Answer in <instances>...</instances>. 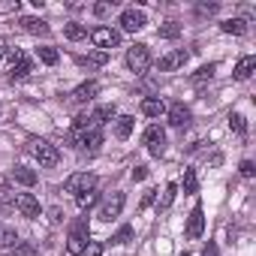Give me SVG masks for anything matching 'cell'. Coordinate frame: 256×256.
Here are the masks:
<instances>
[{
  "label": "cell",
  "instance_id": "1",
  "mask_svg": "<svg viewBox=\"0 0 256 256\" xmlns=\"http://www.w3.org/2000/svg\"><path fill=\"white\" fill-rule=\"evenodd\" d=\"M88 244H90L88 220H76V223H72V229H70V238H66V253H72V256H82Z\"/></svg>",
  "mask_w": 256,
  "mask_h": 256
},
{
  "label": "cell",
  "instance_id": "2",
  "mask_svg": "<svg viewBox=\"0 0 256 256\" xmlns=\"http://www.w3.org/2000/svg\"><path fill=\"white\" fill-rule=\"evenodd\" d=\"M70 139H72V148H78V151H96L100 145H102V130L100 126H88V130H72L70 133Z\"/></svg>",
  "mask_w": 256,
  "mask_h": 256
},
{
  "label": "cell",
  "instance_id": "3",
  "mask_svg": "<svg viewBox=\"0 0 256 256\" xmlns=\"http://www.w3.org/2000/svg\"><path fill=\"white\" fill-rule=\"evenodd\" d=\"M126 66L133 72H145L151 66V48L145 42H136L133 48H126Z\"/></svg>",
  "mask_w": 256,
  "mask_h": 256
},
{
  "label": "cell",
  "instance_id": "4",
  "mask_svg": "<svg viewBox=\"0 0 256 256\" xmlns=\"http://www.w3.org/2000/svg\"><path fill=\"white\" fill-rule=\"evenodd\" d=\"M10 60H12V66H10V82H22V78H28V76L34 72V60H30L24 52L12 48V52H10Z\"/></svg>",
  "mask_w": 256,
  "mask_h": 256
},
{
  "label": "cell",
  "instance_id": "5",
  "mask_svg": "<svg viewBox=\"0 0 256 256\" xmlns=\"http://www.w3.org/2000/svg\"><path fill=\"white\" fill-rule=\"evenodd\" d=\"M64 190L66 193H90V190H96V175H90V172H76V175H70L66 178V184H64Z\"/></svg>",
  "mask_w": 256,
  "mask_h": 256
},
{
  "label": "cell",
  "instance_id": "6",
  "mask_svg": "<svg viewBox=\"0 0 256 256\" xmlns=\"http://www.w3.org/2000/svg\"><path fill=\"white\" fill-rule=\"evenodd\" d=\"M30 145H34L30 151H34V157L40 160V166L52 169V166H58V163H60V151H58L54 145H48V142H42V139H40V142H30Z\"/></svg>",
  "mask_w": 256,
  "mask_h": 256
},
{
  "label": "cell",
  "instance_id": "7",
  "mask_svg": "<svg viewBox=\"0 0 256 256\" xmlns=\"http://www.w3.org/2000/svg\"><path fill=\"white\" fill-rule=\"evenodd\" d=\"M90 42L96 46V52H108V48H114L120 42V34L112 30V28H94L90 30Z\"/></svg>",
  "mask_w": 256,
  "mask_h": 256
},
{
  "label": "cell",
  "instance_id": "8",
  "mask_svg": "<svg viewBox=\"0 0 256 256\" xmlns=\"http://www.w3.org/2000/svg\"><path fill=\"white\" fill-rule=\"evenodd\" d=\"M145 148H148L151 157H160L166 151V133H163V126L151 124L148 130H145Z\"/></svg>",
  "mask_w": 256,
  "mask_h": 256
},
{
  "label": "cell",
  "instance_id": "9",
  "mask_svg": "<svg viewBox=\"0 0 256 256\" xmlns=\"http://www.w3.org/2000/svg\"><path fill=\"white\" fill-rule=\"evenodd\" d=\"M120 211H124V193H112V196L100 205L96 217H100L102 223H112L114 217H120Z\"/></svg>",
  "mask_w": 256,
  "mask_h": 256
},
{
  "label": "cell",
  "instance_id": "10",
  "mask_svg": "<svg viewBox=\"0 0 256 256\" xmlns=\"http://www.w3.org/2000/svg\"><path fill=\"white\" fill-rule=\"evenodd\" d=\"M187 60H190V48H175V52H169V54L160 58L157 70H160V72H172V70H181Z\"/></svg>",
  "mask_w": 256,
  "mask_h": 256
},
{
  "label": "cell",
  "instance_id": "11",
  "mask_svg": "<svg viewBox=\"0 0 256 256\" xmlns=\"http://www.w3.org/2000/svg\"><path fill=\"white\" fill-rule=\"evenodd\" d=\"M145 24H148V18H145L142 10H124V12H120V28H124L126 34H136V30H142Z\"/></svg>",
  "mask_w": 256,
  "mask_h": 256
},
{
  "label": "cell",
  "instance_id": "12",
  "mask_svg": "<svg viewBox=\"0 0 256 256\" xmlns=\"http://www.w3.org/2000/svg\"><path fill=\"white\" fill-rule=\"evenodd\" d=\"M166 118H169V124L172 126H187L190 124V108L184 106V102H172V106H166Z\"/></svg>",
  "mask_w": 256,
  "mask_h": 256
},
{
  "label": "cell",
  "instance_id": "13",
  "mask_svg": "<svg viewBox=\"0 0 256 256\" xmlns=\"http://www.w3.org/2000/svg\"><path fill=\"white\" fill-rule=\"evenodd\" d=\"M16 208H18L24 217H30V220L40 217V202H36L34 193H18V196H16Z\"/></svg>",
  "mask_w": 256,
  "mask_h": 256
},
{
  "label": "cell",
  "instance_id": "14",
  "mask_svg": "<svg viewBox=\"0 0 256 256\" xmlns=\"http://www.w3.org/2000/svg\"><path fill=\"white\" fill-rule=\"evenodd\" d=\"M202 232H205V214H202V208L196 205V208L190 211V220H187V238L196 241V238H202Z\"/></svg>",
  "mask_w": 256,
  "mask_h": 256
},
{
  "label": "cell",
  "instance_id": "15",
  "mask_svg": "<svg viewBox=\"0 0 256 256\" xmlns=\"http://www.w3.org/2000/svg\"><path fill=\"white\" fill-rule=\"evenodd\" d=\"M96 94H100V84L96 82H84V84H78L72 90V102H90Z\"/></svg>",
  "mask_w": 256,
  "mask_h": 256
},
{
  "label": "cell",
  "instance_id": "16",
  "mask_svg": "<svg viewBox=\"0 0 256 256\" xmlns=\"http://www.w3.org/2000/svg\"><path fill=\"white\" fill-rule=\"evenodd\" d=\"M88 118H90V126H102L106 120H112V118H114V102L96 106V108H94V112H90Z\"/></svg>",
  "mask_w": 256,
  "mask_h": 256
},
{
  "label": "cell",
  "instance_id": "17",
  "mask_svg": "<svg viewBox=\"0 0 256 256\" xmlns=\"http://www.w3.org/2000/svg\"><path fill=\"white\" fill-rule=\"evenodd\" d=\"M133 126H136V118H133V114H120V118H114V136H118V139H130Z\"/></svg>",
  "mask_w": 256,
  "mask_h": 256
},
{
  "label": "cell",
  "instance_id": "18",
  "mask_svg": "<svg viewBox=\"0 0 256 256\" xmlns=\"http://www.w3.org/2000/svg\"><path fill=\"white\" fill-rule=\"evenodd\" d=\"M18 24H22V30H28V34H36V36H46V34L52 30V28H48L42 18H34V16H24Z\"/></svg>",
  "mask_w": 256,
  "mask_h": 256
},
{
  "label": "cell",
  "instance_id": "19",
  "mask_svg": "<svg viewBox=\"0 0 256 256\" xmlns=\"http://www.w3.org/2000/svg\"><path fill=\"white\" fill-rule=\"evenodd\" d=\"M142 114L160 118V114H166V102H163L160 96H145V100H142Z\"/></svg>",
  "mask_w": 256,
  "mask_h": 256
},
{
  "label": "cell",
  "instance_id": "20",
  "mask_svg": "<svg viewBox=\"0 0 256 256\" xmlns=\"http://www.w3.org/2000/svg\"><path fill=\"white\" fill-rule=\"evenodd\" d=\"M253 70H256V58H253V54H244V58L235 64V78H238V82H244V78H250V76H253Z\"/></svg>",
  "mask_w": 256,
  "mask_h": 256
},
{
  "label": "cell",
  "instance_id": "21",
  "mask_svg": "<svg viewBox=\"0 0 256 256\" xmlns=\"http://www.w3.org/2000/svg\"><path fill=\"white\" fill-rule=\"evenodd\" d=\"M12 181H18V184H24V187H34V184H36V172L28 169V166H16V169H12Z\"/></svg>",
  "mask_w": 256,
  "mask_h": 256
},
{
  "label": "cell",
  "instance_id": "22",
  "mask_svg": "<svg viewBox=\"0 0 256 256\" xmlns=\"http://www.w3.org/2000/svg\"><path fill=\"white\" fill-rule=\"evenodd\" d=\"M220 28H223V34H232V36H244V34H247V22H244V18H229V22H223Z\"/></svg>",
  "mask_w": 256,
  "mask_h": 256
},
{
  "label": "cell",
  "instance_id": "23",
  "mask_svg": "<svg viewBox=\"0 0 256 256\" xmlns=\"http://www.w3.org/2000/svg\"><path fill=\"white\" fill-rule=\"evenodd\" d=\"M157 34H160L163 40H178V36H181V24H178V22H163V24L157 28Z\"/></svg>",
  "mask_w": 256,
  "mask_h": 256
},
{
  "label": "cell",
  "instance_id": "24",
  "mask_svg": "<svg viewBox=\"0 0 256 256\" xmlns=\"http://www.w3.org/2000/svg\"><path fill=\"white\" fill-rule=\"evenodd\" d=\"M175 196H178V184H166V190H163V199H160V211H169L172 208V202H175Z\"/></svg>",
  "mask_w": 256,
  "mask_h": 256
},
{
  "label": "cell",
  "instance_id": "25",
  "mask_svg": "<svg viewBox=\"0 0 256 256\" xmlns=\"http://www.w3.org/2000/svg\"><path fill=\"white\" fill-rule=\"evenodd\" d=\"M64 36H66V40H72V42H78V40H84V36H88V28H82V24H76V22H72V24H66V28H64Z\"/></svg>",
  "mask_w": 256,
  "mask_h": 256
},
{
  "label": "cell",
  "instance_id": "26",
  "mask_svg": "<svg viewBox=\"0 0 256 256\" xmlns=\"http://www.w3.org/2000/svg\"><path fill=\"white\" fill-rule=\"evenodd\" d=\"M214 72H217V64H205V66H199L190 78L199 84V82H208V78H214Z\"/></svg>",
  "mask_w": 256,
  "mask_h": 256
},
{
  "label": "cell",
  "instance_id": "27",
  "mask_svg": "<svg viewBox=\"0 0 256 256\" xmlns=\"http://www.w3.org/2000/svg\"><path fill=\"white\" fill-rule=\"evenodd\" d=\"M12 256H40V250H36L34 241H18V244L12 247Z\"/></svg>",
  "mask_w": 256,
  "mask_h": 256
},
{
  "label": "cell",
  "instance_id": "28",
  "mask_svg": "<svg viewBox=\"0 0 256 256\" xmlns=\"http://www.w3.org/2000/svg\"><path fill=\"white\" fill-rule=\"evenodd\" d=\"M18 244V235H16V229H10V226H0V247H16Z\"/></svg>",
  "mask_w": 256,
  "mask_h": 256
},
{
  "label": "cell",
  "instance_id": "29",
  "mask_svg": "<svg viewBox=\"0 0 256 256\" xmlns=\"http://www.w3.org/2000/svg\"><path fill=\"white\" fill-rule=\"evenodd\" d=\"M36 54H40V60H42V64H48V66H54V64L60 60V54H58L52 46H42V48H36Z\"/></svg>",
  "mask_w": 256,
  "mask_h": 256
},
{
  "label": "cell",
  "instance_id": "30",
  "mask_svg": "<svg viewBox=\"0 0 256 256\" xmlns=\"http://www.w3.org/2000/svg\"><path fill=\"white\" fill-rule=\"evenodd\" d=\"M184 193H199V178H196V169H184Z\"/></svg>",
  "mask_w": 256,
  "mask_h": 256
},
{
  "label": "cell",
  "instance_id": "31",
  "mask_svg": "<svg viewBox=\"0 0 256 256\" xmlns=\"http://www.w3.org/2000/svg\"><path fill=\"white\" fill-rule=\"evenodd\" d=\"M130 241H133V226H120L112 235V244H130Z\"/></svg>",
  "mask_w": 256,
  "mask_h": 256
},
{
  "label": "cell",
  "instance_id": "32",
  "mask_svg": "<svg viewBox=\"0 0 256 256\" xmlns=\"http://www.w3.org/2000/svg\"><path fill=\"white\" fill-rule=\"evenodd\" d=\"M94 202H96V190H90V193H78V196H76V205H78L82 211H88Z\"/></svg>",
  "mask_w": 256,
  "mask_h": 256
},
{
  "label": "cell",
  "instance_id": "33",
  "mask_svg": "<svg viewBox=\"0 0 256 256\" xmlns=\"http://www.w3.org/2000/svg\"><path fill=\"white\" fill-rule=\"evenodd\" d=\"M229 126H232V130L235 133H247V120H244V114H229Z\"/></svg>",
  "mask_w": 256,
  "mask_h": 256
},
{
  "label": "cell",
  "instance_id": "34",
  "mask_svg": "<svg viewBox=\"0 0 256 256\" xmlns=\"http://www.w3.org/2000/svg\"><path fill=\"white\" fill-rule=\"evenodd\" d=\"M108 60V52H90L88 54V64H96V66H102Z\"/></svg>",
  "mask_w": 256,
  "mask_h": 256
},
{
  "label": "cell",
  "instance_id": "35",
  "mask_svg": "<svg viewBox=\"0 0 256 256\" xmlns=\"http://www.w3.org/2000/svg\"><path fill=\"white\" fill-rule=\"evenodd\" d=\"M82 256H102V244H100V241H90Z\"/></svg>",
  "mask_w": 256,
  "mask_h": 256
},
{
  "label": "cell",
  "instance_id": "36",
  "mask_svg": "<svg viewBox=\"0 0 256 256\" xmlns=\"http://www.w3.org/2000/svg\"><path fill=\"white\" fill-rule=\"evenodd\" d=\"M196 12H199V16H214V12H217V4H199Z\"/></svg>",
  "mask_w": 256,
  "mask_h": 256
},
{
  "label": "cell",
  "instance_id": "37",
  "mask_svg": "<svg viewBox=\"0 0 256 256\" xmlns=\"http://www.w3.org/2000/svg\"><path fill=\"white\" fill-rule=\"evenodd\" d=\"M154 199H157V190H145V196H142V205H139V208L145 211L148 205H154Z\"/></svg>",
  "mask_w": 256,
  "mask_h": 256
},
{
  "label": "cell",
  "instance_id": "38",
  "mask_svg": "<svg viewBox=\"0 0 256 256\" xmlns=\"http://www.w3.org/2000/svg\"><path fill=\"white\" fill-rule=\"evenodd\" d=\"M130 178H133V181H145V178H148V169H145V166H136V169L130 172Z\"/></svg>",
  "mask_w": 256,
  "mask_h": 256
},
{
  "label": "cell",
  "instance_id": "39",
  "mask_svg": "<svg viewBox=\"0 0 256 256\" xmlns=\"http://www.w3.org/2000/svg\"><path fill=\"white\" fill-rule=\"evenodd\" d=\"M238 169H241V175H244V178H253V172H256V169H253V163H250V160H244V163H241V166H238Z\"/></svg>",
  "mask_w": 256,
  "mask_h": 256
},
{
  "label": "cell",
  "instance_id": "40",
  "mask_svg": "<svg viewBox=\"0 0 256 256\" xmlns=\"http://www.w3.org/2000/svg\"><path fill=\"white\" fill-rule=\"evenodd\" d=\"M202 256H220V247H217L214 241H208V247L202 250Z\"/></svg>",
  "mask_w": 256,
  "mask_h": 256
},
{
  "label": "cell",
  "instance_id": "41",
  "mask_svg": "<svg viewBox=\"0 0 256 256\" xmlns=\"http://www.w3.org/2000/svg\"><path fill=\"white\" fill-rule=\"evenodd\" d=\"M94 12H96V16H108V12H112V4H96Z\"/></svg>",
  "mask_w": 256,
  "mask_h": 256
},
{
  "label": "cell",
  "instance_id": "42",
  "mask_svg": "<svg viewBox=\"0 0 256 256\" xmlns=\"http://www.w3.org/2000/svg\"><path fill=\"white\" fill-rule=\"evenodd\" d=\"M6 52H10V42H6L4 36H0V60H4V54H6Z\"/></svg>",
  "mask_w": 256,
  "mask_h": 256
},
{
  "label": "cell",
  "instance_id": "43",
  "mask_svg": "<svg viewBox=\"0 0 256 256\" xmlns=\"http://www.w3.org/2000/svg\"><path fill=\"white\" fill-rule=\"evenodd\" d=\"M181 256H190V253H181Z\"/></svg>",
  "mask_w": 256,
  "mask_h": 256
}]
</instances>
